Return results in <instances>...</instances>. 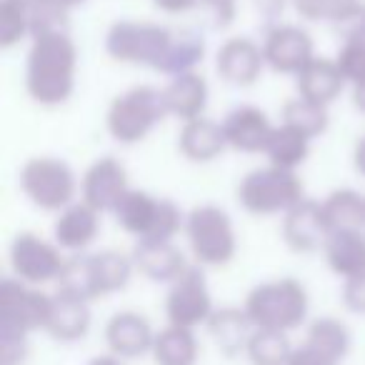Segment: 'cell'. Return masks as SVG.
<instances>
[{
  "label": "cell",
  "instance_id": "obj_1",
  "mask_svg": "<svg viewBox=\"0 0 365 365\" xmlns=\"http://www.w3.org/2000/svg\"><path fill=\"white\" fill-rule=\"evenodd\" d=\"M78 76V48L68 31H48L31 38L26 58V91L33 103L56 108L71 101Z\"/></svg>",
  "mask_w": 365,
  "mask_h": 365
},
{
  "label": "cell",
  "instance_id": "obj_2",
  "mask_svg": "<svg viewBox=\"0 0 365 365\" xmlns=\"http://www.w3.org/2000/svg\"><path fill=\"white\" fill-rule=\"evenodd\" d=\"M255 328L263 330H290L300 328L308 318L310 298L308 290L295 278H275L255 285L243 303Z\"/></svg>",
  "mask_w": 365,
  "mask_h": 365
},
{
  "label": "cell",
  "instance_id": "obj_3",
  "mask_svg": "<svg viewBox=\"0 0 365 365\" xmlns=\"http://www.w3.org/2000/svg\"><path fill=\"white\" fill-rule=\"evenodd\" d=\"M175 31L153 21H115L106 33V53L123 66L163 71L170 56Z\"/></svg>",
  "mask_w": 365,
  "mask_h": 365
},
{
  "label": "cell",
  "instance_id": "obj_4",
  "mask_svg": "<svg viewBox=\"0 0 365 365\" xmlns=\"http://www.w3.org/2000/svg\"><path fill=\"white\" fill-rule=\"evenodd\" d=\"M168 118L163 88L135 86L110 101L106 113V128L120 145H135L145 140Z\"/></svg>",
  "mask_w": 365,
  "mask_h": 365
},
{
  "label": "cell",
  "instance_id": "obj_5",
  "mask_svg": "<svg viewBox=\"0 0 365 365\" xmlns=\"http://www.w3.org/2000/svg\"><path fill=\"white\" fill-rule=\"evenodd\" d=\"M238 203L250 215H285L290 208L305 200V182L295 170L283 168H255L238 182Z\"/></svg>",
  "mask_w": 365,
  "mask_h": 365
},
{
  "label": "cell",
  "instance_id": "obj_6",
  "mask_svg": "<svg viewBox=\"0 0 365 365\" xmlns=\"http://www.w3.org/2000/svg\"><path fill=\"white\" fill-rule=\"evenodd\" d=\"M185 238L200 268H223L238 253V235L233 220L220 205H195L185 215Z\"/></svg>",
  "mask_w": 365,
  "mask_h": 365
},
{
  "label": "cell",
  "instance_id": "obj_7",
  "mask_svg": "<svg viewBox=\"0 0 365 365\" xmlns=\"http://www.w3.org/2000/svg\"><path fill=\"white\" fill-rule=\"evenodd\" d=\"M118 225L138 240H173L185 230V215L173 200L130 188L113 210Z\"/></svg>",
  "mask_w": 365,
  "mask_h": 365
},
{
  "label": "cell",
  "instance_id": "obj_8",
  "mask_svg": "<svg viewBox=\"0 0 365 365\" xmlns=\"http://www.w3.org/2000/svg\"><path fill=\"white\" fill-rule=\"evenodd\" d=\"M21 190L36 208L61 213L76 203L78 178L66 160L53 155H36L21 168Z\"/></svg>",
  "mask_w": 365,
  "mask_h": 365
},
{
  "label": "cell",
  "instance_id": "obj_9",
  "mask_svg": "<svg viewBox=\"0 0 365 365\" xmlns=\"http://www.w3.org/2000/svg\"><path fill=\"white\" fill-rule=\"evenodd\" d=\"M53 295L18 278H6L0 283V330L31 338L38 330H46Z\"/></svg>",
  "mask_w": 365,
  "mask_h": 365
},
{
  "label": "cell",
  "instance_id": "obj_10",
  "mask_svg": "<svg viewBox=\"0 0 365 365\" xmlns=\"http://www.w3.org/2000/svg\"><path fill=\"white\" fill-rule=\"evenodd\" d=\"M8 258H11L13 278L36 288L58 283L68 260L58 243H51L36 233H18L11 243Z\"/></svg>",
  "mask_w": 365,
  "mask_h": 365
},
{
  "label": "cell",
  "instance_id": "obj_11",
  "mask_svg": "<svg viewBox=\"0 0 365 365\" xmlns=\"http://www.w3.org/2000/svg\"><path fill=\"white\" fill-rule=\"evenodd\" d=\"M215 313L213 295L200 265H190L175 283H170L165 295V318L168 325L178 328H200L208 325L210 315Z\"/></svg>",
  "mask_w": 365,
  "mask_h": 365
},
{
  "label": "cell",
  "instance_id": "obj_12",
  "mask_svg": "<svg viewBox=\"0 0 365 365\" xmlns=\"http://www.w3.org/2000/svg\"><path fill=\"white\" fill-rule=\"evenodd\" d=\"M263 56L270 71L283 73V76H298L315 58V46L305 28L278 23L265 33Z\"/></svg>",
  "mask_w": 365,
  "mask_h": 365
},
{
  "label": "cell",
  "instance_id": "obj_13",
  "mask_svg": "<svg viewBox=\"0 0 365 365\" xmlns=\"http://www.w3.org/2000/svg\"><path fill=\"white\" fill-rule=\"evenodd\" d=\"M130 190L128 170L118 158H98L81 180V200H86L98 213H113Z\"/></svg>",
  "mask_w": 365,
  "mask_h": 365
},
{
  "label": "cell",
  "instance_id": "obj_14",
  "mask_svg": "<svg viewBox=\"0 0 365 365\" xmlns=\"http://www.w3.org/2000/svg\"><path fill=\"white\" fill-rule=\"evenodd\" d=\"M283 240L293 253H315L325 248V240L330 238V225L325 220L323 203L313 198L300 200L295 208L283 215L280 225Z\"/></svg>",
  "mask_w": 365,
  "mask_h": 365
},
{
  "label": "cell",
  "instance_id": "obj_15",
  "mask_svg": "<svg viewBox=\"0 0 365 365\" xmlns=\"http://www.w3.org/2000/svg\"><path fill=\"white\" fill-rule=\"evenodd\" d=\"M265 68L268 66H265L263 46H258L253 38H228L215 53V71H218L220 81H225L228 86H255Z\"/></svg>",
  "mask_w": 365,
  "mask_h": 365
},
{
  "label": "cell",
  "instance_id": "obj_16",
  "mask_svg": "<svg viewBox=\"0 0 365 365\" xmlns=\"http://www.w3.org/2000/svg\"><path fill=\"white\" fill-rule=\"evenodd\" d=\"M103 335H106L108 353L118 355L123 360H135L143 358V355H150L158 333L143 313L120 310L106 323Z\"/></svg>",
  "mask_w": 365,
  "mask_h": 365
},
{
  "label": "cell",
  "instance_id": "obj_17",
  "mask_svg": "<svg viewBox=\"0 0 365 365\" xmlns=\"http://www.w3.org/2000/svg\"><path fill=\"white\" fill-rule=\"evenodd\" d=\"M130 255L138 273L153 283L170 285L190 268L185 253L173 240H138Z\"/></svg>",
  "mask_w": 365,
  "mask_h": 365
},
{
  "label": "cell",
  "instance_id": "obj_18",
  "mask_svg": "<svg viewBox=\"0 0 365 365\" xmlns=\"http://www.w3.org/2000/svg\"><path fill=\"white\" fill-rule=\"evenodd\" d=\"M223 130L228 148L253 155V153H265L275 133V125L270 123L268 113L260 110V108L238 106L225 115Z\"/></svg>",
  "mask_w": 365,
  "mask_h": 365
},
{
  "label": "cell",
  "instance_id": "obj_19",
  "mask_svg": "<svg viewBox=\"0 0 365 365\" xmlns=\"http://www.w3.org/2000/svg\"><path fill=\"white\" fill-rule=\"evenodd\" d=\"M101 215L103 213L91 208L86 200H76L58 213L56 225H53V243H58V248L73 255L86 253L101 233Z\"/></svg>",
  "mask_w": 365,
  "mask_h": 365
},
{
  "label": "cell",
  "instance_id": "obj_20",
  "mask_svg": "<svg viewBox=\"0 0 365 365\" xmlns=\"http://www.w3.org/2000/svg\"><path fill=\"white\" fill-rule=\"evenodd\" d=\"M208 98L210 86L198 71L173 76L168 81V86L163 88V101H165L168 115L178 118L182 123L203 118L205 108H208Z\"/></svg>",
  "mask_w": 365,
  "mask_h": 365
},
{
  "label": "cell",
  "instance_id": "obj_21",
  "mask_svg": "<svg viewBox=\"0 0 365 365\" xmlns=\"http://www.w3.org/2000/svg\"><path fill=\"white\" fill-rule=\"evenodd\" d=\"M93 310L91 303L83 298H76L71 293L56 290L51 305V318H48L46 333L58 343H78L91 333Z\"/></svg>",
  "mask_w": 365,
  "mask_h": 365
},
{
  "label": "cell",
  "instance_id": "obj_22",
  "mask_svg": "<svg viewBox=\"0 0 365 365\" xmlns=\"http://www.w3.org/2000/svg\"><path fill=\"white\" fill-rule=\"evenodd\" d=\"M228 148L225 140L223 123H215L210 118H195V120L182 123L180 133H178V150L188 163H205L218 160Z\"/></svg>",
  "mask_w": 365,
  "mask_h": 365
},
{
  "label": "cell",
  "instance_id": "obj_23",
  "mask_svg": "<svg viewBox=\"0 0 365 365\" xmlns=\"http://www.w3.org/2000/svg\"><path fill=\"white\" fill-rule=\"evenodd\" d=\"M343 88H345V78H343V73H340L335 58L315 56L313 61L295 76L298 98L318 103V106H325V108L338 101Z\"/></svg>",
  "mask_w": 365,
  "mask_h": 365
},
{
  "label": "cell",
  "instance_id": "obj_24",
  "mask_svg": "<svg viewBox=\"0 0 365 365\" xmlns=\"http://www.w3.org/2000/svg\"><path fill=\"white\" fill-rule=\"evenodd\" d=\"M208 333L218 350L228 358H238L245 355L250 338L255 333L253 320L248 318L245 308H235V305H225V308H215V313L208 320Z\"/></svg>",
  "mask_w": 365,
  "mask_h": 365
},
{
  "label": "cell",
  "instance_id": "obj_25",
  "mask_svg": "<svg viewBox=\"0 0 365 365\" xmlns=\"http://www.w3.org/2000/svg\"><path fill=\"white\" fill-rule=\"evenodd\" d=\"M325 263L338 278L350 280L365 273V230H333L325 240Z\"/></svg>",
  "mask_w": 365,
  "mask_h": 365
},
{
  "label": "cell",
  "instance_id": "obj_26",
  "mask_svg": "<svg viewBox=\"0 0 365 365\" xmlns=\"http://www.w3.org/2000/svg\"><path fill=\"white\" fill-rule=\"evenodd\" d=\"M88 260H91V280L96 300L125 290L133 273H135L133 255L120 253V250H101V253L88 255Z\"/></svg>",
  "mask_w": 365,
  "mask_h": 365
},
{
  "label": "cell",
  "instance_id": "obj_27",
  "mask_svg": "<svg viewBox=\"0 0 365 365\" xmlns=\"http://www.w3.org/2000/svg\"><path fill=\"white\" fill-rule=\"evenodd\" d=\"M150 355L155 365H198L200 343L195 338V330L165 325L158 330Z\"/></svg>",
  "mask_w": 365,
  "mask_h": 365
},
{
  "label": "cell",
  "instance_id": "obj_28",
  "mask_svg": "<svg viewBox=\"0 0 365 365\" xmlns=\"http://www.w3.org/2000/svg\"><path fill=\"white\" fill-rule=\"evenodd\" d=\"M303 345H308L310 350H315V353H320L323 358L340 365L348 358L353 338H350V330L343 320L325 315V318H315L313 323L308 325Z\"/></svg>",
  "mask_w": 365,
  "mask_h": 365
},
{
  "label": "cell",
  "instance_id": "obj_29",
  "mask_svg": "<svg viewBox=\"0 0 365 365\" xmlns=\"http://www.w3.org/2000/svg\"><path fill=\"white\" fill-rule=\"evenodd\" d=\"M320 203H323L330 233L333 230H365V195H360L358 190H333Z\"/></svg>",
  "mask_w": 365,
  "mask_h": 365
},
{
  "label": "cell",
  "instance_id": "obj_30",
  "mask_svg": "<svg viewBox=\"0 0 365 365\" xmlns=\"http://www.w3.org/2000/svg\"><path fill=\"white\" fill-rule=\"evenodd\" d=\"M310 138L303 135L295 128L285 125H275V133L270 138L268 148H265L263 155L268 158V165L283 168V170H298L310 155Z\"/></svg>",
  "mask_w": 365,
  "mask_h": 365
},
{
  "label": "cell",
  "instance_id": "obj_31",
  "mask_svg": "<svg viewBox=\"0 0 365 365\" xmlns=\"http://www.w3.org/2000/svg\"><path fill=\"white\" fill-rule=\"evenodd\" d=\"M205 58V41L198 31L193 28H180L175 31V41H173L170 56H168L165 66L160 73L165 76H180V73H190L195 71L198 63H203Z\"/></svg>",
  "mask_w": 365,
  "mask_h": 365
},
{
  "label": "cell",
  "instance_id": "obj_32",
  "mask_svg": "<svg viewBox=\"0 0 365 365\" xmlns=\"http://www.w3.org/2000/svg\"><path fill=\"white\" fill-rule=\"evenodd\" d=\"M293 350L295 348L290 345L288 333L255 328L253 338L245 348V358L250 365H288Z\"/></svg>",
  "mask_w": 365,
  "mask_h": 365
},
{
  "label": "cell",
  "instance_id": "obj_33",
  "mask_svg": "<svg viewBox=\"0 0 365 365\" xmlns=\"http://www.w3.org/2000/svg\"><path fill=\"white\" fill-rule=\"evenodd\" d=\"M280 115H283L285 125L300 130L303 135H308L310 140H313V138H320L330 125L328 108L318 106V103L303 101V98H290V101H285Z\"/></svg>",
  "mask_w": 365,
  "mask_h": 365
},
{
  "label": "cell",
  "instance_id": "obj_34",
  "mask_svg": "<svg viewBox=\"0 0 365 365\" xmlns=\"http://www.w3.org/2000/svg\"><path fill=\"white\" fill-rule=\"evenodd\" d=\"M26 38H33L28 13L16 0H0V48L11 51Z\"/></svg>",
  "mask_w": 365,
  "mask_h": 365
},
{
  "label": "cell",
  "instance_id": "obj_35",
  "mask_svg": "<svg viewBox=\"0 0 365 365\" xmlns=\"http://www.w3.org/2000/svg\"><path fill=\"white\" fill-rule=\"evenodd\" d=\"M330 28L343 43H365V0H350L335 13Z\"/></svg>",
  "mask_w": 365,
  "mask_h": 365
},
{
  "label": "cell",
  "instance_id": "obj_36",
  "mask_svg": "<svg viewBox=\"0 0 365 365\" xmlns=\"http://www.w3.org/2000/svg\"><path fill=\"white\" fill-rule=\"evenodd\" d=\"M335 63H338L345 83L350 86L365 83V43H343L335 56Z\"/></svg>",
  "mask_w": 365,
  "mask_h": 365
},
{
  "label": "cell",
  "instance_id": "obj_37",
  "mask_svg": "<svg viewBox=\"0 0 365 365\" xmlns=\"http://www.w3.org/2000/svg\"><path fill=\"white\" fill-rule=\"evenodd\" d=\"M300 18L310 23H318V21H325L330 23L335 18V13L350 3V0H290Z\"/></svg>",
  "mask_w": 365,
  "mask_h": 365
},
{
  "label": "cell",
  "instance_id": "obj_38",
  "mask_svg": "<svg viewBox=\"0 0 365 365\" xmlns=\"http://www.w3.org/2000/svg\"><path fill=\"white\" fill-rule=\"evenodd\" d=\"M198 11L205 13L215 31H228L238 18V0H200Z\"/></svg>",
  "mask_w": 365,
  "mask_h": 365
},
{
  "label": "cell",
  "instance_id": "obj_39",
  "mask_svg": "<svg viewBox=\"0 0 365 365\" xmlns=\"http://www.w3.org/2000/svg\"><path fill=\"white\" fill-rule=\"evenodd\" d=\"M28 335L0 330V365H23L28 358Z\"/></svg>",
  "mask_w": 365,
  "mask_h": 365
},
{
  "label": "cell",
  "instance_id": "obj_40",
  "mask_svg": "<svg viewBox=\"0 0 365 365\" xmlns=\"http://www.w3.org/2000/svg\"><path fill=\"white\" fill-rule=\"evenodd\" d=\"M343 303L350 313L365 315V273L343 283Z\"/></svg>",
  "mask_w": 365,
  "mask_h": 365
},
{
  "label": "cell",
  "instance_id": "obj_41",
  "mask_svg": "<svg viewBox=\"0 0 365 365\" xmlns=\"http://www.w3.org/2000/svg\"><path fill=\"white\" fill-rule=\"evenodd\" d=\"M288 365H335V363L328 358H323L320 353H315V350H310L308 345H300V348L293 350Z\"/></svg>",
  "mask_w": 365,
  "mask_h": 365
},
{
  "label": "cell",
  "instance_id": "obj_42",
  "mask_svg": "<svg viewBox=\"0 0 365 365\" xmlns=\"http://www.w3.org/2000/svg\"><path fill=\"white\" fill-rule=\"evenodd\" d=\"M153 6H155L158 11L168 13V16H180V13L198 11L200 0H153Z\"/></svg>",
  "mask_w": 365,
  "mask_h": 365
},
{
  "label": "cell",
  "instance_id": "obj_43",
  "mask_svg": "<svg viewBox=\"0 0 365 365\" xmlns=\"http://www.w3.org/2000/svg\"><path fill=\"white\" fill-rule=\"evenodd\" d=\"M353 168L358 170V175L365 178V135L353 148Z\"/></svg>",
  "mask_w": 365,
  "mask_h": 365
},
{
  "label": "cell",
  "instance_id": "obj_44",
  "mask_svg": "<svg viewBox=\"0 0 365 365\" xmlns=\"http://www.w3.org/2000/svg\"><path fill=\"white\" fill-rule=\"evenodd\" d=\"M88 365H125V360L118 358V355H113V353H106V355H96Z\"/></svg>",
  "mask_w": 365,
  "mask_h": 365
},
{
  "label": "cell",
  "instance_id": "obj_45",
  "mask_svg": "<svg viewBox=\"0 0 365 365\" xmlns=\"http://www.w3.org/2000/svg\"><path fill=\"white\" fill-rule=\"evenodd\" d=\"M353 106L365 115V83H360V86H353Z\"/></svg>",
  "mask_w": 365,
  "mask_h": 365
},
{
  "label": "cell",
  "instance_id": "obj_46",
  "mask_svg": "<svg viewBox=\"0 0 365 365\" xmlns=\"http://www.w3.org/2000/svg\"><path fill=\"white\" fill-rule=\"evenodd\" d=\"M86 0H61V6L66 8V11H73V8H78V6H83Z\"/></svg>",
  "mask_w": 365,
  "mask_h": 365
}]
</instances>
